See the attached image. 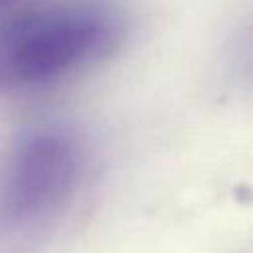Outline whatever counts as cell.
I'll list each match as a JSON object with an SVG mask.
<instances>
[{
    "mask_svg": "<svg viewBox=\"0 0 253 253\" xmlns=\"http://www.w3.org/2000/svg\"><path fill=\"white\" fill-rule=\"evenodd\" d=\"M107 0L30 2L0 20V93L47 87L105 57L121 40Z\"/></svg>",
    "mask_w": 253,
    "mask_h": 253,
    "instance_id": "1",
    "label": "cell"
},
{
    "mask_svg": "<svg viewBox=\"0 0 253 253\" xmlns=\"http://www.w3.org/2000/svg\"><path fill=\"white\" fill-rule=\"evenodd\" d=\"M83 148L73 130L38 125L8 148L0 168V208L12 219L43 215L75 188Z\"/></svg>",
    "mask_w": 253,
    "mask_h": 253,
    "instance_id": "2",
    "label": "cell"
},
{
    "mask_svg": "<svg viewBox=\"0 0 253 253\" xmlns=\"http://www.w3.org/2000/svg\"><path fill=\"white\" fill-rule=\"evenodd\" d=\"M32 0H0V20L16 14L18 10H22L24 6H28Z\"/></svg>",
    "mask_w": 253,
    "mask_h": 253,
    "instance_id": "3",
    "label": "cell"
}]
</instances>
